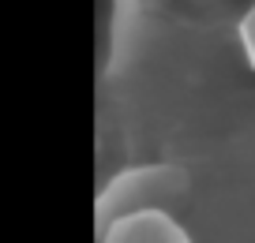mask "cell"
<instances>
[{"mask_svg":"<svg viewBox=\"0 0 255 243\" xmlns=\"http://www.w3.org/2000/svg\"><path fill=\"white\" fill-rule=\"evenodd\" d=\"M184 191H188V176L176 165H143L131 172H120L98 198V225L105 228L109 221L143 210V206H165L180 198Z\"/></svg>","mask_w":255,"mask_h":243,"instance_id":"cell-1","label":"cell"},{"mask_svg":"<svg viewBox=\"0 0 255 243\" xmlns=\"http://www.w3.org/2000/svg\"><path fill=\"white\" fill-rule=\"evenodd\" d=\"M102 243H191L188 232L161 206H143L102 228Z\"/></svg>","mask_w":255,"mask_h":243,"instance_id":"cell-2","label":"cell"},{"mask_svg":"<svg viewBox=\"0 0 255 243\" xmlns=\"http://www.w3.org/2000/svg\"><path fill=\"white\" fill-rule=\"evenodd\" d=\"M240 45H244V56H248V64L255 68V4L248 8V15L240 19Z\"/></svg>","mask_w":255,"mask_h":243,"instance_id":"cell-3","label":"cell"}]
</instances>
